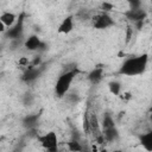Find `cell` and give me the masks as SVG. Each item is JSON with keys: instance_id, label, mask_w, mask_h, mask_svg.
<instances>
[{"instance_id": "6da1fadb", "label": "cell", "mask_w": 152, "mask_h": 152, "mask_svg": "<svg viewBox=\"0 0 152 152\" xmlns=\"http://www.w3.org/2000/svg\"><path fill=\"white\" fill-rule=\"evenodd\" d=\"M148 63L147 55H140L135 57L127 58L120 66L119 74L125 76H137L145 71Z\"/></svg>"}, {"instance_id": "7a4b0ae2", "label": "cell", "mask_w": 152, "mask_h": 152, "mask_svg": "<svg viewBox=\"0 0 152 152\" xmlns=\"http://www.w3.org/2000/svg\"><path fill=\"white\" fill-rule=\"evenodd\" d=\"M77 72H78L77 69L74 68V69L66 70L65 72H63L58 77V80H57V82L55 84V94H56L57 97H63L69 91L70 86H71L75 76L77 75Z\"/></svg>"}, {"instance_id": "3957f363", "label": "cell", "mask_w": 152, "mask_h": 152, "mask_svg": "<svg viewBox=\"0 0 152 152\" xmlns=\"http://www.w3.org/2000/svg\"><path fill=\"white\" fill-rule=\"evenodd\" d=\"M39 144L42 145V147L46 151V152H57L58 150V139H57V134L53 131L46 132L42 135L37 137Z\"/></svg>"}, {"instance_id": "277c9868", "label": "cell", "mask_w": 152, "mask_h": 152, "mask_svg": "<svg viewBox=\"0 0 152 152\" xmlns=\"http://www.w3.org/2000/svg\"><path fill=\"white\" fill-rule=\"evenodd\" d=\"M91 25L96 30H106L115 25L114 19L107 12H100L91 18Z\"/></svg>"}, {"instance_id": "5b68a950", "label": "cell", "mask_w": 152, "mask_h": 152, "mask_svg": "<svg viewBox=\"0 0 152 152\" xmlns=\"http://www.w3.org/2000/svg\"><path fill=\"white\" fill-rule=\"evenodd\" d=\"M125 15L128 20L137 24V23L144 21L145 17H146V12L141 8H129L128 11L125 12Z\"/></svg>"}, {"instance_id": "8992f818", "label": "cell", "mask_w": 152, "mask_h": 152, "mask_svg": "<svg viewBox=\"0 0 152 152\" xmlns=\"http://www.w3.org/2000/svg\"><path fill=\"white\" fill-rule=\"evenodd\" d=\"M24 46H25L27 50H30V51H34V50L44 49L45 43H43V42L40 40V38H39L37 34H32V36H30V37L25 40Z\"/></svg>"}, {"instance_id": "52a82bcc", "label": "cell", "mask_w": 152, "mask_h": 152, "mask_svg": "<svg viewBox=\"0 0 152 152\" xmlns=\"http://www.w3.org/2000/svg\"><path fill=\"white\" fill-rule=\"evenodd\" d=\"M5 33H6V36H7L8 38H11V39H17V38H19V37L21 36V33H23V18H20V19L17 21V24H14L12 27L7 28V31H6Z\"/></svg>"}, {"instance_id": "ba28073f", "label": "cell", "mask_w": 152, "mask_h": 152, "mask_svg": "<svg viewBox=\"0 0 152 152\" xmlns=\"http://www.w3.org/2000/svg\"><path fill=\"white\" fill-rule=\"evenodd\" d=\"M40 75V69L37 66H31L28 69H26V71L23 74L21 80L26 83H31L33 81H36Z\"/></svg>"}, {"instance_id": "9c48e42d", "label": "cell", "mask_w": 152, "mask_h": 152, "mask_svg": "<svg viewBox=\"0 0 152 152\" xmlns=\"http://www.w3.org/2000/svg\"><path fill=\"white\" fill-rule=\"evenodd\" d=\"M72 28H74V18H72V15H68L62 20L57 31H58V33L68 34L72 31Z\"/></svg>"}, {"instance_id": "30bf717a", "label": "cell", "mask_w": 152, "mask_h": 152, "mask_svg": "<svg viewBox=\"0 0 152 152\" xmlns=\"http://www.w3.org/2000/svg\"><path fill=\"white\" fill-rule=\"evenodd\" d=\"M0 20H1V23L6 26V27H12L14 24H15V21H17V15L13 13V12H10V11H6V12H4V13H1L0 14Z\"/></svg>"}, {"instance_id": "8fae6325", "label": "cell", "mask_w": 152, "mask_h": 152, "mask_svg": "<svg viewBox=\"0 0 152 152\" xmlns=\"http://www.w3.org/2000/svg\"><path fill=\"white\" fill-rule=\"evenodd\" d=\"M139 141H140L141 146H142L147 152H151V151H152V132H151V131L140 134V135H139Z\"/></svg>"}, {"instance_id": "7c38bea8", "label": "cell", "mask_w": 152, "mask_h": 152, "mask_svg": "<svg viewBox=\"0 0 152 152\" xmlns=\"http://www.w3.org/2000/svg\"><path fill=\"white\" fill-rule=\"evenodd\" d=\"M103 77V69L102 68H95L88 74V81L91 84H97L101 82Z\"/></svg>"}, {"instance_id": "4fadbf2b", "label": "cell", "mask_w": 152, "mask_h": 152, "mask_svg": "<svg viewBox=\"0 0 152 152\" xmlns=\"http://www.w3.org/2000/svg\"><path fill=\"white\" fill-rule=\"evenodd\" d=\"M102 135H103V138H104V141L112 142V141H114V140L118 139V137H119V132H118L116 127H112V128L103 129Z\"/></svg>"}, {"instance_id": "5bb4252c", "label": "cell", "mask_w": 152, "mask_h": 152, "mask_svg": "<svg viewBox=\"0 0 152 152\" xmlns=\"http://www.w3.org/2000/svg\"><path fill=\"white\" fill-rule=\"evenodd\" d=\"M38 118H39L38 114H33V115H32V114H28L27 116L24 118L23 124H24V126H26V127H28V128H33V127L36 126L37 121H38Z\"/></svg>"}, {"instance_id": "9a60e30c", "label": "cell", "mask_w": 152, "mask_h": 152, "mask_svg": "<svg viewBox=\"0 0 152 152\" xmlns=\"http://www.w3.org/2000/svg\"><path fill=\"white\" fill-rule=\"evenodd\" d=\"M68 148H69L70 152H82L83 151L82 144L78 140H75V139H72L68 142Z\"/></svg>"}, {"instance_id": "2e32d148", "label": "cell", "mask_w": 152, "mask_h": 152, "mask_svg": "<svg viewBox=\"0 0 152 152\" xmlns=\"http://www.w3.org/2000/svg\"><path fill=\"white\" fill-rule=\"evenodd\" d=\"M112 127H115V124H114V120H113L112 115L110 114H104L103 119H102V128L107 129V128H112Z\"/></svg>"}, {"instance_id": "e0dca14e", "label": "cell", "mask_w": 152, "mask_h": 152, "mask_svg": "<svg viewBox=\"0 0 152 152\" xmlns=\"http://www.w3.org/2000/svg\"><path fill=\"white\" fill-rule=\"evenodd\" d=\"M120 90H121V84L116 81H113L109 83V91L113 94V95H119L120 94Z\"/></svg>"}, {"instance_id": "ac0fdd59", "label": "cell", "mask_w": 152, "mask_h": 152, "mask_svg": "<svg viewBox=\"0 0 152 152\" xmlns=\"http://www.w3.org/2000/svg\"><path fill=\"white\" fill-rule=\"evenodd\" d=\"M83 131L87 132V133L90 132V129H89V120H88V115L87 114L83 118Z\"/></svg>"}, {"instance_id": "d6986e66", "label": "cell", "mask_w": 152, "mask_h": 152, "mask_svg": "<svg viewBox=\"0 0 152 152\" xmlns=\"http://www.w3.org/2000/svg\"><path fill=\"white\" fill-rule=\"evenodd\" d=\"M102 8H103V11L106 12V11L112 10V8H113V5H112V4H108V2H103V4H102Z\"/></svg>"}, {"instance_id": "ffe728a7", "label": "cell", "mask_w": 152, "mask_h": 152, "mask_svg": "<svg viewBox=\"0 0 152 152\" xmlns=\"http://www.w3.org/2000/svg\"><path fill=\"white\" fill-rule=\"evenodd\" d=\"M19 64L23 65V66H27L28 65V59L26 57H23V58L19 59Z\"/></svg>"}, {"instance_id": "44dd1931", "label": "cell", "mask_w": 152, "mask_h": 152, "mask_svg": "<svg viewBox=\"0 0 152 152\" xmlns=\"http://www.w3.org/2000/svg\"><path fill=\"white\" fill-rule=\"evenodd\" d=\"M7 31V27L1 23V20H0V33H5Z\"/></svg>"}, {"instance_id": "7402d4cb", "label": "cell", "mask_w": 152, "mask_h": 152, "mask_svg": "<svg viewBox=\"0 0 152 152\" xmlns=\"http://www.w3.org/2000/svg\"><path fill=\"white\" fill-rule=\"evenodd\" d=\"M127 31H128V32H127V38H126V39H127V42H128V40L131 39V36H132V28H131V27H128V30H127Z\"/></svg>"}, {"instance_id": "603a6c76", "label": "cell", "mask_w": 152, "mask_h": 152, "mask_svg": "<svg viewBox=\"0 0 152 152\" xmlns=\"http://www.w3.org/2000/svg\"><path fill=\"white\" fill-rule=\"evenodd\" d=\"M101 152H107V150H101Z\"/></svg>"}, {"instance_id": "cb8c5ba5", "label": "cell", "mask_w": 152, "mask_h": 152, "mask_svg": "<svg viewBox=\"0 0 152 152\" xmlns=\"http://www.w3.org/2000/svg\"><path fill=\"white\" fill-rule=\"evenodd\" d=\"M114 152H121V151H114Z\"/></svg>"}]
</instances>
